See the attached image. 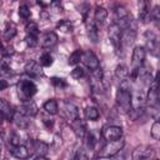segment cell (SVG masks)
Listing matches in <instances>:
<instances>
[{"label":"cell","instance_id":"8992f818","mask_svg":"<svg viewBox=\"0 0 160 160\" xmlns=\"http://www.w3.org/2000/svg\"><path fill=\"white\" fill-rule=\"evenodd\" d=\"M160 82L154 79L152 82L149 85V91L146 94V101L149 106L151 108H159L160 105V90H159Z\"/></svg>","mask_w":160,"mask_h":160},{"label":"cell","instance_id":"d6a6232c","mask_svg":"<svg viewBox=\"0 0 160 160\" xmlns=\"http://www.w3.org/2000/svg\"><path fill=\"white\" fill-rule=\"evenodd\" d=\"M56 28L59 30H61L62 32H71L72 31V24L69 20H60L56 25Z\"/></svg>","mask_w":160,"mask_h":160},{"label":"cell","instance_id":"836d02e7","mask_svg":"<svg viewBox=\"0 0 160 160\" xmlns=\"http://www.w3.org/2000/svg\"><path fill=\"white\" fill-rule=\"evenodd\" d=\"M151 20L154 21L155 26L160 30V8L159 6H154L151 10Z\"/></svg>","mask_w":160,"mask_h":160},{"label":"cell","instance_id":"52a82bcc","mask_svg":"<svg viewBox=\"0 0 160 160\" xmlns=\"http://www.w3.org/2000/svg\"><path fill=\"white\" fill-rule=\"evenodd\" d=\"M108 35H109V40H110L111 45L114 46L115 51L119 52L121 49V45H122V42H121V28L116 22H112L108 28Z\"/></svg>","mask_w":160,"mask_h":160},{"label":"cell","instance_id":"7402d4cb","mask_svg":"<svg viewBox=\"0 0 160 160\" xmlns=\"http://www.w3.org/2000/svg\"><path fill=\"white\" fill-rule=\"evenodd\" d=\"M71 128H72V130H74V132H75V135H76L78 138H84V136L86 135L85 122H84L80 118L76 119V120H74V121L71 122Z\"/></svg>","mask_w":160,"mask_h":160},{"label":"cell","instance_id":"44dd1931","mask_svg":"<svg viewBox=\"0 0 160 160\" xmlns=\"http://www.w3.org/2000/svg\"><path fill=\"white\" fill-rule=\"evenodd\" d=\"M32 150L36 154V156H44L48 154L49 151V145L41 140H34L32 141Z\"/></svg>","mask_w":160,"mask_h":160},{"label":"cell","instance_id":"484cf974","mask_svg":"<svg viewBox=\"0 0 160 160\" xmlns=\"http://www.w3.org/2000/svg\"><path fill=\"white\" fill-rule=\"evenodd\" d=\"M129 69H128V66L125 65V64H119L116 68H115V76L120 80V81H124V80H126L128 79V76H129Z\"/></svg>","mask_w":160,"mask_h":160},{"label":"cell","instance_id":"6da1fadb","mask_svg":"<svg viewBox=\"0 0 160 160\" xmlns=\"http://www.w3.org/2000/svg\"><path fill=\"white\" fill-rule=\"evenodd\" d=\"M116 106L120 112L128 114L132 108V94H131V85L128 80L120 82V86L116 91Z\"/></svg>","mask_w":160,"mask_h":160},{"label":"cell","instance_id":"ba28073f","mask_svg":"<svg viewBox=\"0 0 160 160\" xmlns=\"http://www.w3.org/2000/svg\"><path fill=\"white\" fill-rule=\"evenodd\" d=\"M154 155L152 148L148 145H140L135 148V150L131 154V160H151Z\"/></svg>","mask_w":160,"mask_h":160},{"label":"cell","instance_id":"4316f807","mask_svg":"<svg viewBox=\"0 0 160 160\" xmlns=\"http://www.w3.org/2000/svg\"><path fill=\"white\" fill-rule=\"evenodd\" d=\"M44 110L50 115H56L59 112V104L55 99H50L44 104Z\"/></svg>","mask_w":160,"mask_h":160},{"label":"cell","instance_id":"7dc6e473","mask_svg":"<svg viewBox=\"0 0 160 160\" xmlns=\"http://www.w3.org/2000/svg\"><path fill=\"white\" fill-rule=\"evenodd\" d=\"M154 160H160V159H154Z\"/></svg>","mask_w":160,"mask_h":160},{"label":"cell","instance_id":"f546056e","mask_svg":"<svg viewBox=\"0 0 160 160\" xmlns=\"http://www.w3.org/2000/svg\"><path fill=\"white\" fill-rule=\"evenodd\" d=\"M85 118L88 120H98L99 119V110L94 106H88L85 109Z\"/></svg>","mask_w":160,"mask_h":160},{"label":"cell","instance_id":"bcb514c9","mask_svg":"<svg viewBox=\"0 0 160 160\" xmlns=\"http://www.w3.org/2000/svg\"><path fill=\"white\" fill-rule=\"evenodd\" d=\"M34 160H46V159H45L44 156H36V158H35Z\"/></svg>","mask_w":160,"mask_h":160},{"label":"cell","instance_id":"ffe728a7","mask_svg":"<svg viewBox=\"0 0 160 160\" xmlns=\"http://www.w3.org/2000/svg\"><path fill=\"white\" fill-rule=\"evenodd\" d=\"M30 118L29 116H26V115H24L22 112H20L19 110L15 112V115H14V119H12V121H14V124L18 126V128H20V129H26L28 126H29V124H30V120H29Z\"/></svg>","mask_w":160,"mask_h":160},{"label":"cell","instance_id":"3957f363","mask_svg":"<svg viewBox=\"0 0 160 160\" xmlns=\"http://www.w3.org/2000/svg\"><path fill=\"white\" fill-rule=\"evenodd\" d=\"M16 90H18V96L20 98V100L24 102V101H29L35 94H36V85L34 81L31 80H26V79H22L18 82L16 85Z\"/></svg>","mask_w":160,"mask_h":160},{"label":"cell","instance_id":"e0dca14e","mask_svg":"<svg viewBox=\"0 0 160 160\" xmlns=\"http://www.w3.org/2000/svg\"><path fill=\"white\" fill-rule=\"evenodd\" d=\"M138 78L144 82V84H148V85H150L151 82H152V72H151V68L149 66V65H142L141 68H140V70H139V72H138Z\"/></svg>","mask_w":160,"mask_h":160},{"label":"cell","instance_id":"d590c367","mask_svg":"<svg viewBox=\"0 0 160 160\" xmlns=\"http://www.w3.org/2000/svg\"><path fill=\"white\" fill-rule=\"evenodd\" d=\"M52 60H54V59H52V56H51L50 52H44V54L40 56V65L48 68V66H50V65L52 64Z\"/></svg>","mask_w":160,"mask_h":160},{"label":"cell","instance_id":"9c48e42d","mask_svg":"<svg viewBox=\"0 0 160 160\" xmlns=\"http://www.w3.org/2000/svg\"><path fill=\"white\" fill-rule=\"evenodd\" d=\"M102 138L106 141H115L122 138V129L116 125H110L104 128L102 130Z\"/></svg>","mask_w":160,"mask_h":160},{"label":"cell","instance_id":"d6986e66","mask_svg":"<svg viewBox=\"0 0 160 160\" xmlns=\"http://www.w3.org/2000/svg\"><path fill=\"white\" fill-rule=\"evenodd\" d=\"M10 152L14 158L16 159H20V160H24V159H28L29 158V150L25 145H16V146H11L10 148Z\"/></svg>","mask_w":160,"mask_h":160},{"label":"cell","instance_id":"e575fe53","mask_svg":"<svg viewBox=\"0 0 160 160\" xmlns=\"http://www.w3.org/2000/svg\"><path fill=\"white\" fill-rule=\"evenodd\" d=\"M74 160H90L89 154H88V150L85 148H79L76 150V152H75Z\"/></svg>","mask_w":160,"mask_h":160},{"label":"cell","instance_id":"5b68a950","mask_svg":"<svg viewBox=\"0 0 160 160\" xmlns=\"http://www.w3.org/2000/svg\"><path fill=\"white\" fill-rule=\"evenodd\" d=\"M144 40H145L146 50L152 56H160V38L152 30H146L145 31Z\"/></svg>","mask_w":160,"mask_h":160},{"label":"cell","instance_id":"d4e9b609","mask_svg":"<svg viewBox=\"0 0 160 160\" xmlns=\"http://www.w3.org/2000/svg\"><path fill=\"white\" fill-rule=\"evenodd\" d=\"M86 29H88V36L90 38V40L92 42H98L99 40V31H98V26L95 24V21H89L86 24Z\"/></svg>","mask_w":160,"mask_h":160},{"label":"cell","instance_id":"277c9868","mask_svg":"<svg viewBox=\"0 0 160 160\" xmlns=\"http://www.w3.org/2000/svg\"><path fill=\"white\" fill-rule=\"evenodd\" d=\"M124 139H119V140H115V141H108L102 148L101 150L99 151L98 156L101 158V159H110L112 158L114 155H116L118 152H120L124 148Z\"/></svg>","mask_w":160,"mask_h":160},{"label":"cell","instance_id":"f6af8a7d","mask_svg":"<svg viewBox=\"0 0 160 160\" xmlns=\"http://www.w3.org/2000/svg\"><path fill=\"white\" fill-rule=\"evenodd\" d=\"M6 86H8L6 81H5L4 79H1V80H0V90H4V89H5Z\"/></svg>","mask_w":160,"mask_h":160},{"label":"cell","instance_id":"4dcf8cb0","mask_svg":"<svg viewBox=\"0 0 160 160\" xmlns=\"http://www.w3.org/2000/svg\"><path fill=\"white\" fill-rule=\"evenodd\" d=\"M26 30V35H34V36H39V26L36 22L34 21H29L25 26Z\"/></svg>","mask_w":160,"mask_h":160},{"label":"cell","instance_id":"ac0fdd59","mask_svg":"<svg viewBox=\"0 0 160 160\" xmlns=\"http://www.w3.org/2000/svg\"><path fill=\"white\" fill-rule=\"evenodd\" d=\"M149 18H151L150 4L148 1H140L139 2V20L142 22H146Z\"/></svg>","mask_w":160,"mask_h":160},{"label":"cell","instance_id":"1f68e13d","mask_svg":"<svg viewBox=\"0 0 160 160\" xmlns=\"http://www.w3.org/2000/svg\"><path fill=\"white\" fill-rule=\"evenodd\" d=\"M81 58H82V51L80 50V49H78V50H75L71 55H70V58H69V65H76V64H79L80 61H81Z\"/></svg>","mask_w":160,"mask_h":160},{"label":"cell","instance_id":"7c38bea8","mask_svg":"<svg viewBox=\"0 0 160 160\" xmlns=\"http://www.w3.org/2000/svg\"><path fill=\"white\" fill-rule=\"evenodd\" d=\"M39 42L42 48L45 49H49V48H52L56 42H58V35L54 32V31H46L44 32L40 39H39Z\"/></svg>","mask_w":160,"mask_h":160},{"label":"cell","instance_id":"ee69618b","mask_svg":"<svg viewBox=\"0 0 160 160\" xmlns=\"http://www.w3.org/2000/svg\"><path fill=\"white\" fill-rule=\"evenodd\" d=\"M109 160H125V154L122 152V150L120 152H118L116 155H114L112 158H110Z\"/></svg>","mask_w":160,"mask_h":160},{"label":"cell","instance_id":"2e32d148","mask_svg":"<svg viewBox=\"0 0 160 160\" xmlns=\"http://www.w3.org/2000/svg\"><path fill=\"white\" fill-rule=\"evenodd\" d=\"M19 111L22 112L24 115L31 118V116H35V115L38 114V106H36V104H35L32 100L24 101L22 105L19 108Z\"/></svg>","mask_w":160,"mask_h":160},{"label":"cell","instance_id":"f35d334b","mask_svg":"<svg viewBox=\"0 0 160 160\" xmlns=\"http://www.w3.org/2000/svg\"><path fill=\"white\" fill-rule=\"evenodd\" d=\"M19 15H20V18H21V19L28 20V19L30 18V15H31L29 6H28V5H21V6L19 8Z\"/></svg>","mask_w":160,"mask_h":160},{"label":"cell","instance_id":"ab89813d","mask_svg":"<svg viewBox=\"0 0 160 160\" xmlns=\"http://www.w3.org/2000/svg\"><path fill=\"white\" fill-rule=\"evenodd\" d=\"M142 112H144V108H142V109H135V108H131V110H130L128 114H129V118H130L131 120H138V119L141 116Z\"/></svg>","mask_w":160,"mask_h":160},{"label":"cell","instance_id":"7a4b0ae2","mask_svg":"<svg viewBox=\"0 0 160 160\" xmlns=\"http://www.w3.org/2000/svg\"><path fill=\"white\" fill-rule=\"evenodd\" d=\"M146 58V49L144 46H135L132 50V58H131V70H130V76L132 79L138 78V72L140 68L144 65Z\"/></svg>","mask_w":160,"mask_h":160},{"label":"cell","instance_id":"74e56055","mask_svg":"<svg viewBox=\"0 0 160 160\" xmlns=\"http://www.w3.org/2000/svg\"><path fill=\"white\" fill-rule=\"evenodd\" d=\"M151 136L160 141V121H155L151 126Z\"/></svg>","mask_w":160,"mask_h":160},{"label":"cell","instance_id":"83f0119b","mask_svg":"<svg viewBox=\"0 0 160 160\" xmlns=\"http://www.w3.org/2000/svg\"><path fill=\"white\" fill-rule=\"evenodd\" d=\"M114 14H115V22H119L120 20H122L124 18L129 16V11L126 10V8H124L122 5H118L115 6V10H114Z\"/></svg>","mask_w":160,"mask_h":160},{"label":"cell","instance_id":"8fae6325","mask_svg":"<svg viewBox=\"0 0 160 160\" xmlns=\"http://www.w3.org/2000/svg\"><path fill=\"white\" fill-rule=\"evenodd\" d=\"M62 110H64V116L72 122L74 120L79 119V109L75 104L70 102V101H64L62 102Z\"/></svg>","mask_w":160,"mask_h":160},{"label":"cell","instance_id":"f1b7e54d","mask_svg":"<svg viewBox=\"0 0 160 160\" xmlns=\"http://www.w3.org/2000/svg\"><path fill=\"white\" fill-rule=\"evenodd\" d=\"M15 35H16V28H15V25L11 24V22H10V24H6V28H5L4 32H2L4 40L9 41V40H11Z\"/></svg>","mask_w":160,"mask_h":160},{"label":"cell","instance_id":"60d3db41","mask_svg":"<svg viewBox=\"0 0 160 160\" xmlns=\"http://www.w3.org/2000/svg\"><path fill=\"white\" fill-rule=\"evenodd\" d=\"M25 42L28 44V46L34 48V46H36V45H38V42H39V36L26 35V38H25Z\"/></svg>","mask_w":160,"mask_h":160},{"label":"cell","instance_id":"4fadbf2b","mask_svg":"<svg viewBox=\"0 0 160 160\" xmlns=\"http://www.w3.org/2000/svg\"><path fill=\"white\" fill-rule=\"evenodd\" d=\"M25 72L30 76V78H38L41 74V68H40V62L35 61V60H30L25 64L24 68Z\"/></svg>","mask_w":160,"mask_h":160},{"label":"cell","instance_id":"9a60e30c","mask_svg":"<svg viewBox=\"0 0 160 160\" xmlns=\"http://www.w3.org/2000/svg\"><path fill=\"white\" fill-rule=\"evenodd\" d=\"M136 38V28H128L121 30V42L126 46L131 45Z\"/></svg>","mask_w":160,"mask_h":160},{"label":"cell","instance_id":"cb8c5ba5","mask_svg":"<svg viewBox=\"0 0 160 160\" xmlns=\"http://www.w3.org/2000/svg\"><path fill=\"white\" fill-rule=\"evenodd\" d=\"M108 18V10L104 6H96L94 12V21L98 25H102Z\"/></svg>","mask_w":160,"mask_h":160},{"label":"cell","instance_id":"8d00e7d4","mask_svg":"<svg viewBox=\"0 0 160 160\" xmlns=\"http://www.w3.org/2000/svg\"><path fill=\"white\" fill-rule=\"evenodd\" d=\"M85 144H86L88 149H90V150L95 148V145H96V138H95V135H94L92 131L86 132V140H85Z\"/></svg>","mask_w":160,"mask_h":160},{"label":"cell","instance_id":"b9f144b4","mask_svg":"<svg viewBox=\"0 0 160 160\" xmlns=\"http://www.w3.org/2000/svg\"><path fill=\"white\" fill-rule=\"evenodd\" d=\"M84 74H85V71H84V69H82L81 66H75V68H74V70L71 71V78H74V79L79 80L80 78H82V76H84Z\"/></svg>","mask_w":160,"mask_h":160},{"label":"cell","instance_id":"5bb4252c","mask_svg":"<svg viewBox=\"0 0 160 160\" xmlns=\"http://www.w3.org/2000/svg\"><path fill=\"white\" fill-rule=\"evenodd\" d=\"M0 111H1V115L5 120L8 121H11L14 119V115H15V110L12 109V106L5 100V99H1L0 101Z\"/></svg>","mask_w":160,"mask_h":160},{"label":"cell","instance_id":"603a6c76","mask_svg":"<svg viewBox=\"0 0 160 160\" xmlns=\"http://www.w3.org/2000/svg\"><path fill=\"white\" fill-rule=\"evenodd\" d=\"M145 100H146V96H145L144 91L142 90H136L132 95V108L142 109L144 104H145Z\"/></svg>","mask_w":160,"mask_h":160},{"label":"cell","instance_id":"30bf717a","mask_svg":"<svg viewBox=\"0 0 160 160\" xmlns=\"http://www.w3.org/2000/svg\"><path fill=\"white\" fill-rule=\"evenodd\" d=\"M81 61L85 64L86 68H89L91 71L96 70L100 68V64H99V59L98 56L91 51V50H86V51H82V58H81Z\"/></svg>","mask_w":160,"mask_h":160},{"label":"cell","instance_id":"7bdbcfd3","mask_svg":"<svg viewBox=\"0 0 160 160\" xmlns=\"http://www.w3.org/2000/svg\"><path fill=\"white\" fill-rule=\"evenodd\" d=\"M51 82H52L55 86H58V88H65V86H66L65 80L61 79V78H52V79H51Z\"/></svg>","mask_w":160,"mask_h":160}]
</instances>
